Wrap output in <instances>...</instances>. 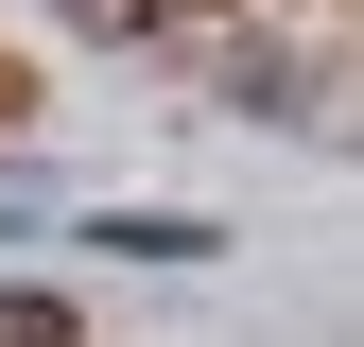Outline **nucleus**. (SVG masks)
<instances>
[{
  "label": "nucleus",
  "mask_w": 364,
  "mask_h": 347,
  "mask_svg": "<svg viewBox=\"0 0 364 347\" xmlns=\"http://www.w3.org/2000/svg\"><path fill=\"white\" fill-rule=\"evenodd\" d=\"M0 347H70V295H35V278H0Z\"/></svg>",
  "instance_id": "f257e3e1"
},
{
  "label": "nucleus",
  "mask_w": 364,
  "mask_h": 347,
  "mask_svg": "<svg viewBox=\"0 0 364 347\" xmlns=\"http://www.w3.org/2000/svg\"><path fill=\"white\" fill-rule=\"evenodd\" d=\"M70 18H87V35H122V18H139V0H70Z\"/></svg>",
  "instance_id": "f03ea898"
},
{
  "label": "nucleus",
  "mask_w": 364,
  "mask_h": 347,
  "mask_svg": "<svg viewBox=\"0 0 364 347\" xmlns=\"http://www.w3.org/2000/svg\"><path fill=\"white\" fill-rule=\"evenodd\" d=\"M173 18H225V0H173Z\"/></svg>",
  "instance_id": "7ed1b4c3"
}]
</instances>
